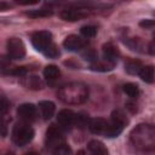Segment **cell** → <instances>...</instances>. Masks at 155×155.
Returning a JSON list of instances; mask_svg holds the SVG:
<instances>
[{
    "label": "cell",
    "mask_w": 155,
    "mask_h": 155,
    "mask_svg": "<svg viewBox=\"0 0 155 155\" xmlns=\"http://www.w3.org/2000/svg\"><path fill=\"white\" fill-rule=\"evenodd\" d=\"M62 131L63 130L59 126H56V125H51L47 128L46 136H45V144H46V148L50 149L51 151H53L56 148H58L59 145L65 143Z\"/></svg>",
    "instance_id": "5b68a950"
},
{
    "label": "cell",
    "mask_w": 155,
    "mask_h": 155,
    "mask_svg": "<svg viewBox=\"0 0 155 155\" xmlns=\"http://www.w3.org/2000/svg\"><path fill=\"white\" fill-rule=\"evenodd\" d=\"M125 125L117 122V121H114V120H110L109 124H108V128L105 131V137H109V138H113V137H117L122 130H124Z\"/></svg>",
    "instance_id": "9a60e30c"
},
{
    "label": "cell",
    "mask_w": 155,
    "mask_h": 155,
    "mask_svg": "<svg viewBox=\"0 0 155 155\" xmlns=\"http://www.w3.org/2000/svg\"><path fill=\"white\" fill-rule=\"evenodd\" d=\"M80 33H81L85 38H93V36L97 34V28H96L94 25H91V24L84 25V27H81Z\"/></svg>",
    "instance_id": "cb8c5ba5"
},
{
    "label": "cell",
    "mask_w": 155,
    "mask_h": 155,
    "mask_svg": "<svg viewBox=\"0 0 155 155\" xmlns=\"http://www.w3.org/2000/svg\"><path fill=\"white\" fill-rule=\"evenodd\" d=\"M57 97L68 105L82 104L88 98V87L82 82H69L57 91Z\"/></svg>",
    "instance_id": "7a4b0ae2"
},
{
    "label": "cell",
    "mask_w": 155,
    "mask_h": 155,
    "mask_svg": "<svg viewBox=\"0 0 155 155\" xmlns=\"http://www.w3.org/2000/svg\"><path fill=\"white\" fill-rule=\"evenodd\" d=\"M90 12H91V7L88 4H75L71 7H68L61 11L59 16L64 21L75 22V21H80L88 17Z\"/></svg>",
    "instance_id": "277c9868"
},
{
    "label": "cell",
    "mask_w": 155,
    "mask_h": 155,
    "mask_svg": "<svg viewBox=\"0 0 155 155\" xmlns=\"http://www.w3.org/2000/svg\"><path fill=\"white\" fill-rule=\"evenodd\" d=\"M111 120L117 121V122H120V124H122V125H125V126H126V124L128 122L126 115H125L121 110H114V111L111 113Z\"/></svg>",
    "instance_id": "d4e9b609"
},
{
    "label": "cell",
    "mask_w": 155,
    "mask_h": 155,
    "mask_svg": "<svg viewBox=\"0 0 155 155\" xmlns=\"http://www.w3.org/2000/svg\"><path fill=\"white\" fill-rule=\"evenodd\" d=\"M7 56L11 59H22L25 54V46L18 38H10L7 40Z\"/></svg>",
    "instance_id": "8992f818"
},
{
    "label": "cell",
    "mask_w": 155,
    "mask_h": 155,
    "mask_svg": "<svg viewBox=\"0 0 155 155\" xmlns=\"http://www.w3.org/2000/svg\"><path fill=\"white\" fill-rule=\"evenodd\" d=\"M40 0H16V2L19 5H35Z\"/></svg>",
    "instance_id": "d6a6232c"
},
{
    "label": "cell",
    "mask_w": 155,
    "mask_h": 155,
    "mask_svg": "<svg viewBox=\"0 0 155 155\" xmlns=\"http://www.w3.org/2000/svg\"><path fill=\"white\" fill-rule=\"evenodd\" d=\"M57 124L63 131H69L76 124V114L69 109H62L57 115Z\"/></svg>",
    "instance_id": "52a82bcc"
},
{
    "label": "cell",
    "mask_w": 155,
    "mask_h": 155,
    "mask_svg": "<svg viewBox=\"0 0 155 155\" xmlns=\"http://www.w3.org/2000/svg\"><path fill=\"white\" fill-rule=\"evenodd\" d=\"M139 25L145 29H153L155 28V19H142L139 22Z\"/></svg>",
    "instance_id": "f1b7e54d"
},
{
    "label": "cell",
    "mask_w": 155,
    "mask_h": 155,
    "mask_svg": "<svg viewBox=\"0 0 155 155\" xmlns=\"http://www.w3.org/2000/svg\"><path fill=\"white\" fill-rule=\"evenodd\" d=\"M59 75H61V70L54 64H48L44 69V76H45L46 80H50V81L57 80L59 78Z\"/></svg>",
    "instance_id": "d6986e66"
},
{
    "label": "cell",
    "mask_w": 155,
    "mask_h": 155,
    "mask_svg": "<svg viewBox=\"0 0 155 155\" xmlns=\"http://www.w3.org/2000/svg\"><path fill=\"white\" fill-rule=\"evenodd\" d=\"M11 138H12V142L15 145L24 147L29 142H31V139L34 138V130L29 125H27L24 122H19L13 127Z\"/></svg>",
    "instance_id": "3957f363"
},
{
    "label": "cell",
    "mask_w": 155,
    "mask_h": 155,
    "mask_svg": "<svg viewBox=\"0 0 155 155\" xmlns=\"http://www.w3.org/2000/svg\"><path fill=\"white\" fill-rule=\"evenodd\" d=\"M124 92L130 97V98H137L139 96V87L136 85V84H132V82H127L122 87Z\"/></svg>",
    "instance_id": "7402d4cb"
},
{
    "label": "cell",
    "mask_w": 155,
    "mask_h": 155,
    "mask_svg": "<svg viewBox=\"0 0 155 155\" xmlns=\"http://www.w3.org/2000/svg\"><path fill=\"white\" fill-rule=\"evenodd\" d=\"M17 115L25 121H33L38 116V109L31 103H23L17 109Z\"/></svg>",
    "instance_id": "9c48e42d"
},
{
    "label": "cell",
    "mask_w": 155,
    "mask_h": 155,
    "mask_svg": "<svg viewBox=\"0 0 155 155\" xmlns=\"http://www.w3.org/2000/svg\"><path fill=\"white\" fill-rule=\"evenodd\" d=\"M31 44L38 51L42 52L50 44H52V34L47 30L36 31L31 35Z\"/></svg>",
    "instance_id": "ba28073f"
},
{
    "label": "cell",
    "mask_w": 155,
    "mask_h": 155,
    "mask_svg": "<svg viewBox=\"0 0 155 155\" xmlns=\"http://www.w3.org/2000/svg\"><path fill=\"white\" fill-rule=\"evenodd\" d=\"M148 52L153 56H155V34H154V39L150 41V44L148 45Z\"/></svg>",
    "instance_id": "1f68e13d"
},
{
    "label": "cell",
    "mask_w": 155,
    "mask_h": 155,
    "mask_svg": "<svg viewBox=\"0 0 155 155\" xmlns=\"http://www.w3.org/2000/svg\"><path fill=\"white\" fill-rule=\"evenodd\" d=\"M127 45L132 50H138L140 47V41H139L138 38H133V39H131V41H127Z\"/></svg>",
    "instance_id": "4dcf8cb0"
},
{
    "label": "cell",
    "mask_w": 155,
    "mask_h": 155,
    "mask_svg": "<svg viewBox=\"0 0 155 155\" xmlns=\"http://www.w3.org/2000/svg\"><path fill=\"white\" fill-rule=\"evenodd\" d=\"M22 84L24 87L29 88V90H34V91H38V90H41L44 87V82L42 80L36 76V75H30V76H23V80H22Z\"/></svg>",
    "instance_id": "4fadbf2b"
},
{
    "label": "cell",
    "mask_w": 155,
    "mask_h": 155,
    "mask_svg": "<svg viewBox=\"0 0 155 155\" xmlns=\"http://www.w3.org/2000/svg\"><path fill=\"white\" fill-rule=\"evenodd\" d=\"M142 63L139 61H136V59H131L128 61L126 64H125V70L131 74V75H136V74H139L140 69H142Z\"/></svg>",
    "instance_id": "44dd1931"
},
{
    "label": "cell",
    "mask_w": 155,
    "mask_h": 155,
    "mask_svg": "<svg viewBox=\"0 0 155 155\" xmlns=\"http://www.w3.org/2000/svg\"><path fill=\"white\" fill-rule=\"evenodd\" d=\"M42 53H44L46 57H48V58H56V57L59 56V51H58L57 46H56L53 42L50 44V45L42 51Z\"/></svg>",
    "instance_id": "603a6c76"
},
{
    "label": "cell",
    "mask_w": 155,
    "mask_h": 155,
    "mask_svg": "<svg viewBox=\"0 0 155 155\" xmlns=\"http://www.w3.org/2000/svg\"><path fill=\"white\" fill-rule=\"evenodd\" d=\"M10 73H11L12 75H16V76L23 78V76H25V75H27L28 69H27V67H16V68H13Z\"/></svg>",
    "instance_id": "484cf974"
},
{
    "label": "cell",
    "mask_w": 155,
    "mask_h": 155,
    "mask_svg": "<svg viewBox=\"0 0 155 155\" xmlns=\"http://www.w3.org/2000/svg\"><path fill=\"white\" fill-rule=\"evenodd\" d=\"M52 153L53 154H69V153H71V150H70V148H69V145L67 143H63L62 145H59L58 148H56Z\"/></svg>",
    "instance_id": "4316f807"
},
{
    "label": "cell",
    "mask_w": 155,
    "mask_h": 155,
    "mask_svg": "<svg viewBox=\"0 0 155 155\" xmlns=\"http://www.w3.org/2000/svg\"><path fill=\"white\" fill-rule=\"evenodd\" d=\"M67 2V0H46L45 1V4L48 6V7H56V6H61V5H63V4H65Z\"/></svg>",
    "instance_id": "f546056e"
},
{
    "label": "cell",
    "mask_w": 155,
    "mask_h": 155,
    "mask_svg": "<svg viewBox=\"0 0 155 155\" xmlns=\"http://www.w3.org/2000/svg\"><path fill=\"white\" fill-rule=\"evenodd\" d=\"M82 57H84L86 61L91 62V63H93L94 61H97V59H98V58H97V54H96V52H94L93 50H87V51L82 54Z\"/></svg>",
    "instance_id": "83f0119b"
},
{
    "label": "cell",
    "mask_w": 155,
    "mask_h": 155,
    "mask_svg": "<svg viewBox=\"0 0 155 155\" xmlns=\"http://www.w3.org/2000/svg\"><path fill=\"white\" fill-rule=\"evenodd\" d=\"M39 110L44 120H50L54 114L56 107L54 103H52L51 101H41L39 102Z\"/></svg>",
    "instance_id": "5bb4252c"
},
{
    "label": "cell",
    "mask_w": 155,
    "mask_h": 155,
    "mask_svg": "<svg viewBox=\"0 0 155 155\" xmlns=\"http://www.w3.org/2000/svg\"><path fill=\"white\" fill-rule=\"evenodd\" d=\"M102 52H103V58L109 62H113V63H116V61L119 59V56H120L117 47L115 45H113L111 42L104 44L102 47Z\"/></svg>",
    "instance_id": "7c38bea8"
},
{
    "label": "cell",
    "mask_w": 155,
    "mask_h": 155,
    "mask_svg": "<svg viewBox=\"0 0 155 155\" xmlns=\"http://www.w3.org/2000/svg\"><path fill=\"white\" fill-rule=\"evenodd\" d=\"M114 65H115V63L109 62V61L103 58V61L97 59L93 63H91V69L94 71H109L114 68Z\"/></svg>",
    "instance_id": "e0dca14e"
},
{
    "label": "cell",
    "mask_w": 155,
    "mask_h": 155,
    "mask_svg": "<svg viewBox=\"0 0 155 155\" xmlns=\"http://www.w3.org/2000/svg\"><path fill=\"white\" fill-rule=\"evenodd\" d=\"M138 75L140 76V79L144 82L151 84L154 81V78H155V69L153 65H143Z\"/></svg>",
    "instance_id": "ac0fdd59"
},
{
    "label": "cell",
    "mask_w": 155,
    "mask_h": 155,
    "mask_svg": "<svg viewBox=\"0 0 155 155\" xmlns=\"http://www.w3.org/2000/svg\"><path fill=\"white\" fill-rule=\"evenodd\" d=\"M130 142L138 150H155V126L150 124L137 125L130 133Z\"/></svg>",
    "instance_id": "6da1fadb"
},
{
    "label": "cell",
    "mask_w": 155,
    "mask_h": 155,
    "mask_svg": "<svg viewBox=\"0 0 155 155\" xmlns=\"http://www.w3.org/2000/svg\"><path fill=\"white\" fill-rule=\"evenodd\" d=\"M85 45H86L85 40L74 34L68 35L63 41V46L68 51H80L81 48L85 47Z\"/></svg>",
    "instance_id": "30bf717a"
},
{
    "label": "cell",
    "mask_w": 155,
    "mask_h": 155,
    "mask_svg": "<svg viewBox=\"0 0 155 155\" xmlns=\"http://www.w3.org/2000/svg\"><path fill=\"white\" fill-rule=\"evenodd\" d=\"M87 149H88V151H91L92 154H97V155L108 154V149L105 148V145H104L101 140H97V139L90 140L88 144H87Z\"/></svg>",
    "instance_id": "2e32d148"
},
{
    "label": "cell",
    "mask_w": 155,
    "mask_h": 155,
    "mask_svg": "<svg viewBox=\"0 0 155 155\" xmlns=\"http://www.w3.org/2000/svg\"><path fill=\"white\" fill-rule=\"evenodd\" d=\"M108 124H109V121H107L105 119L96 117V119L90 120L88 128H90V131L92 133H96V134H105V131L108 128Z\"/></svg>",
    "instance_id": "8fae6325"
},
{
    "label": "cell",
    "mask_w": 155,
    "mask_h": 155,
    "mask_svg": "<svg viewBox=\"0 0 155 155\" xmlns=\"http://www.w3.org/2000/svg\"><path fill=\"white\" fill-rule=\"evenodd\" d=\"M53 15V10L51 7H42L39 10H31L27 12V16L31 17V18H44V17H50Z\"/></svg>",
    "instance_id": "ffe728a7"
}]
</instances>
